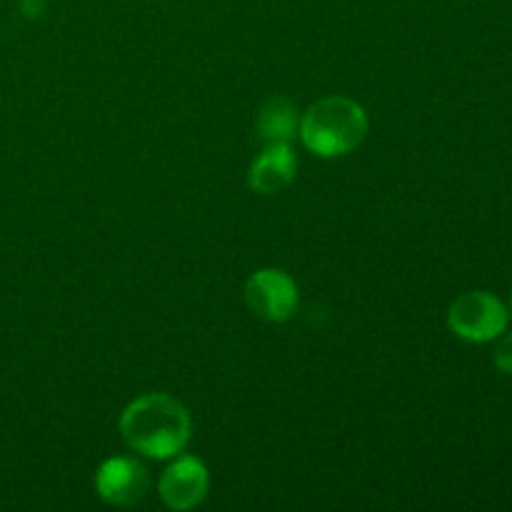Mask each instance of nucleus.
Here are the masks:
<instances>
[{"mask_svg": "<svg viewBox=\"0 0 512 512\" xmlns=\"http://www.w3.org/2000/svg\"><path fill=\"white\" fill-rule=\"evenodd\" d=\"M245 303L250 313L268 323H285L295 315L300 303L298 285L283 270H258L245 283Z\"/></svg>", "mask_w": 512, "mask_h": 512, "instance_id": "obj_4", "label": "nucleus"}, {"mask_svg": "<svg viewBox=\"0 0 512 512\" xmlns=\"http://www.w3.org/2000/svg\"><path fill=\"white\" fill-rule=\"evenodd\" d=\"M493 360L495 365H498L500 373L512 375V333L505 335V338H500L498 348H495L493 353Z\"/></svg>", "mask_w": 512, "mask_h": 512, "instance_id": "obj_9", "label": "nucleus"}, {"mask_svg": "<svg viewBox=\"0 0 512 512\" xmlns=\"http://www.w3.org/2000/svg\"><path fill=\"white\" fill-rule=\"evenodd\" d=\"M190 415L173 395L148 393L135 398L120 415L125 445L145 458H175L190 443Z\"/></svg>", "mask_w": 512, "mask_h": 512, "instance_id": "obj_1", "label": "nucleus"}, {"mask_svg": "<svg viewBox=\"0 0 512 512\" xmlns=\"http://www.w3.org/2000/svg\"><path fill=\"white\" fill-rule=\"evenodd\" d=\"M448 325L468 343H490L508 328V308L488 290H470L450 305Z\"/></svg>", "mask_w": 512, "mask_h": 512, "instance_id": "obj_3", "label": "nucleus"}, {"mask_svg": "<svg viewBox=\"0 0 512 512\" xmlns=\"http://www.w3.org/2000/svg\"><path fill=\"white\" fill-rule=\"evenodd\" d=\"M298 170L290 143H268L248 170V185L260 195H275L288 188Z\"/></svg>", "mask_w": 512, "mask_h": 512, "instance_id": "obj_7", "label": "nucleus"}, {"mask_svg": "<svg viewBox=\"0 0 512 512\" xmlns=\"http://www.w3.org/2000/svg\"><path fill=\"white\" fill-rule=\"evenodd\" d=\"M150 488V475L135 458H110L95 473V493L103 503L130 508L140 503Z\"/></svg>", "mask_w": 512, "mask_h": 512, "instance_id": "obj_5", "label": "nucleus"}, {"mask_svg": "<svg viewBox=\"0 0 512 512\" xmlns=\"http://www.w3.org/2000/svg\"><path fill=\"white\" fill-rule=\"evenodd\" d=\"M210 478L205 465L193 455H175V463L160 475L158 493L170 510H193L205 500Z\"/></svg>", "mask_w": 512, "mask_h": 512, "instance_id": "obj_6", "label": "nucleus"}, {"mask_svg": "<svg viewBox=\"0 0 512 512\" xmlns=\"http://www.w3.org/2000/svg\"><path fill=\"white\" fill-rule=\"evenodd\" d=\"M298 110L288 98H270L258 113V135L268 143H290L298 133Z\"/></svg>", "mask_w": 512, "mask_h": 512, "instance_id": "obj_8", "label": "nucleus"}, {"mask_svg": "<svg viewBox=\"0 0 512 512\" xmlns=\"http://www.w3.org/2000/svg\"><path fill=\"white\" fill-rule=\"evenodd\" d=\"M368 133L363 105L343 95H330L310 105L300 118L298 135L310 153L320 158H343L353 153Z\"/></svg>", "mask_w": 512, "mask_h": 512, "instance_id": "obj_2", "label": "nucleus"}]
</instances>
